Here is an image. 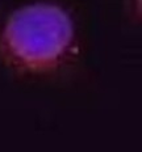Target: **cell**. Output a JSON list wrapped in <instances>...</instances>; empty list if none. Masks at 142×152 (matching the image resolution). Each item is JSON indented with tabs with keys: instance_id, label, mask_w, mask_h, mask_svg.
Listing matches in <instances>:
<instances>
[{
	"instance_id": "obj_1",
	"label": "cell",
	"mask_w": 142,
	"mask_h": 152,
	"mask_svg": "<svg viewBox=\"0 0 142 152\" xmlns=\"http://www.w3.org/2000/svg\"><path fill=\"white\" fill-rule=\"evenodd\" d=\"M72 24L55 5L34 4L16 11L1 34V50L13 66L46 71L62 61L72 42Z\"/></svg>"
}]
</instances>
